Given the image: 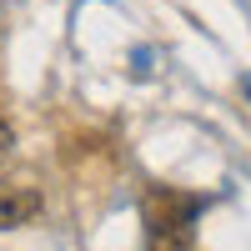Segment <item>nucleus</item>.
<instances>
[{
	"instance_id": "1",
	"label": "nucleus",
	"mask_w": 251,
	"mask_h": 251,
	"mask_svg": "<svg viewBox=\"0 0 251 251\" xmlns=\"http://www.w3.org/2000/svg\"><path fill=\"white\" fill-rule=\"evenodd\" d=\"M191 216H196V201H186V196H151L146 201V236H151V251H191Z\"/></svg>"
},
{
	"instance_id": "2",
	"label": "nucleus",
	"mask_w": 251,
	"mask_h": 251,
	"mask_svg": "<svg viewBox=\"0 0 251 251\" xmlns=\"http://www.w3.org/2000/svg\"><path fill=\"white\" fill-rule=\"evenodd\" d=\"M40 216V191L30 186H15V181H0V231L10 226H25Z\"/></svg>"
},
{
	"instance_id": "3",
	"label": "nucleus",
	"mask_w": 251,
	"mask_h": 251,
	"mask_svg": "<svg viewBox=\"0 0 251 251\" xmlns=\"http://www.w3.org/2000/svg\"><path fill=\"white\" fill-rule=\"evenodd\" d=\"M10 146H15V136H10V126H5V121H0V161H5V156H10Z\"/></svg>"
},
{
	"instance_id": "4",
	"label": "nucleus",
	"mask_w": 251,
	"mask_h": 251,
	"mask_svg": "<svg viewBox=\"0 0 251 251\" xmlns=\"http://www.w3.org/2000/svg\"><path fill=\"white\" fill-rule=\"evenodd\" d=\"M246 96H251V75H246Z\"/></svg>"
}]
</instances>
